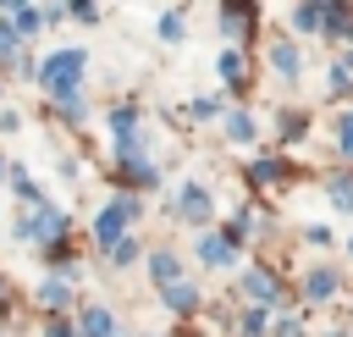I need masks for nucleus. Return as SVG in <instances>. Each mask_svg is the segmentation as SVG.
<instances>
[{"mask_svg":"<svg viewBox=\"0 0 353 337\" xmlns=\"http://www.w3.org/2000/svg\"><path fill=\"white\" fill-rule=\"evenodd\" d=\"M303 293H309L314 304H325V298L336 293V271H325V265H320V271H309V282H303Z\"/></svg>","mask_w":353,"mask_h":337,"instance_id":"obj_8","label":"nucleus"},{"mask_svg":"<svg viewBox=\"0 0 353 337\" xmlns=\"http://www.w3.org/2000/svg\"><path fill=\"white\" fill-rule=\"evenodd\" d=\"M165 304L182 315V309H193V304H199V287H188V282H171V287H165Z\"/></svg>","mask_w":353,"mask_h":337,"instance_id":"obj_11","label":"nucleus"},{"mask_svg":"<svg viewBox=\"0 0 353 337\" xmlns=\"http://www.w3.org/2000/svg\"><path fill=\"white\" fill-rule=\"evenodd\" d=\"M270 66H276L281 77H298V50H292V44H276V50H270Z\"/></svg>","mask_w":353,"mask_h":337,"instance_id":"obj_12","label":"nucleus"},{"mask_svg":"<svg viewBox=\"0 0 353 337\" xmlns=\"http://www.w3.org/2000/svg\"><path fill=\"white\" fill-rule=\"evenodd\" d=\"M149 271H154V282H165V287H171V282H176V254L154 249V254H149Z\"/></svg>","mask_w":353,"mask_h":337,"instance_id":"obj_10","label":"nucleus"},{"mask_svg":"<svg viewBox=\"0 0 353 337\" xmlns=\"http://www.w3.org/2000/svg\"><path fill=\"white\" fill-rule=\"evenodd\" d=\"M39 22H44V11H33V6H6V28H11L17 39L39 33Z\"/></svg>","mask_w":353,"mask_h":337,"instance_id":"obj_4","label":"nucleus"},{"mask_svg":"<svg viewBox=\"0 0 353 337\" xmlns=\"http://www.w3.org/2000/svg\"><path fill=\"white\" fill-rule=\"evenodd\" d=\"M83 337H116V320H110V309H105V304L83 309Z\"/></svg>","mask_w":353,"mask_h":337,"instance_id":"obj_6","label":"nucleus"},{"mask_svg":"<svg viewBox=\"0 0 353 337\" xmlns=\"http://www.w3.org/2000/svg\"><path fill=\"white\" fill-rule=\"evenodd\" d=\"M331 204L353 215V177H331Z\"/></svg>","mask_w":353,"mask_h":337,"instance_id":"obj_13","label":"nucleus"},{"mask_svg":"<svg viewBox=\"0 0 353 337\" xmlns=\"http://www.w3.org/2000/svg\"><path fill=\"white\" fill-rule=\"evenodd\" d=\"M61 232H66V210H55V204H39L33 215L17 221V238H44V243H55Z\"/></svg>","mask_w":353,"mask_h":337,"instance_id":"obj_3","label":"nucleus"},{"mask_svg":"<svg viewBox=\"0 0 353 337\" xmlns=\"http://www.w3.org/2000/svg\"><path fill=\"white\" fill-rule=\"evenodd\" d=\"M226 133H232V138H254V122H248V110H232Z\"/></svg>","mask_w":353,"mask_h":337,"instance_id":"obj_15","label":"nucleus"},{"mask_svg":"<svg viewBox=\"0 0 353 337\" xmlns=\"http://www.w3.org/2000/svg\"><path fill=\"white\" fill-rule=\"evenodd\" d=\"M199 254H204V265H232V243L226 238H204Z\"/></svg>","mask_w":353,"mask_h":337,"instance_id":"obj_9","label":"nucleus"},{"mask_svg":"<svg viewBox=\"0 0 353 337\" xmlns=\"http://www.w3.org/2000/svg\"><path fill=\"white\" fill-rule=\"evenodd\" d=\"M342 155H353V110L342 116Z\"/></svg>","mask_w":353,"mask_h":337,"instance_id":"obj_21","label":"nucleus"},{"mask_svg":"<svg viewBox=\"0 0 353 337\" xmlns=\"http://www.w3.org/2000/svg\"><path fill=\"white\" fill-rule=\"evenodd\" d=\"M243 287H248L254 304H276V282H270L265 271H243Z\"/></svg>","mask_w":353,"mask_h":337,"instance_id":"obj_7","label":"nucleus"},{"mask_svg":"<svg viewBox=\"0 0 353 337\" xmlns=\"http://www.w3.org/2000/svg\"><path fill=\"white\" fill-rule=\"evenodd\" d=\"M39 298H44V304H50V309H61V304H66V298H72V293H66V282H61V276H55V282H44V287H39Z\"/></svg>","mask_w":353,"mask_h":337,"instance_id":"obj_14","label":"nucleus"},{"mask_svg":"<svg viewBox=\"0 0 353 337\" xmlns=\"http://www.w3.org/2000/svg\"><path fill=\"white\" fill-rule=\"evenodd\" d=\"M132 260H138V243H132V238H121V243L110 249V265H132Z\"/></svg>","mask_w":353,"mask_h":337,"instance_id":"obj_16","label":"nucleus"},{"mask_svg":"<svg viewBox=\"0 0 353 337\" xmlns=\"http://www.w3.org/2000/svg\"><path fill=\"white\" fill-rule=\"evenodd\" d=\"M292 22H298L303 33H314V22H320V6H298V11H292Z\"/></svg>","mask_w":353,"mask_h":337,"instance_id":"obj_17","label":"nucleus"},{"mask_svg":"<svg viewBox=\"0 0 353 337\" xmlns=\"http://www.w3.org/2000/svg\"><path fill=\"white\" fill-rule=\"evenodd\" d=\"M276 177H281L276 160H259V166H254V182H276Z\"/></svg>","mask_w":353,"mask_h":337,"instance_id":"obj_20","label":"nucleus"},{"mask_svg":"<svg viewBox=\"0 0 353 337\" xmlns=\"http://www.w3.org/2000/svg\"><path fill=\"white\" fill-rule=\"evenodd\" d=\"M83 66H88V55L83 50H55L33 77H44V88L55 94V99H66V94H77V83H83Z\"/></svg>","mask_w":353,"mask_h":337,"instance_id":"obj_1","label":"nucleus"},{"mask_svg":"<svg viewBox=\"0 0 353 337\" xmlns=\"http://www.w3.org/2000/svg\"><path fill=\"white\" fill-rule=\"evenodd\" d=\"M160 39H182V11H165L160 17Z\"/></svg>","mask_w":353,"mask_h":337,"instance_id":"obj_18","label":"nucleus"},{"mask_svg":"<svg viewBox=\"0 0 353 337\" xmlns=\"http://www.w3.org/2000/svg\"><path fill=\"white\" fill-rule=\"evenodd\" d=\"M44 337H77V326H66V320H55V326H50Z\"/></svg>","mask_w":353,"mask_h":337,"instance_id":"obj_22","label":"nucleus"},{"mask_svg":"<svg viewBox=\"0 0 353 337\" xmlns=\"http://www.w3.org/2000/svg\"><path fill=\"white\" fill-rule=\"evenodd\" d=\"M221 77H226V83H237V77H243V61H237V50H226V55H221Z\"/></svg>","mask_w":353,"mask_h":337,"instance_id":"obj_19","label":"nucleus"},{"mask_svg":"<svg viewBox=\"0 0 353 337\" xmlns=\"http://www.w3.org/2000/svg\"><path fill=\"white\" fill-rule=\"evenodd\" d=\"M176 210H182L188 221H204V215H210V193H204L199 182H188V188H182V199H176Z\"/></svg>","mask_w":353,"mask_h":337,"instance_id":"obj_5","label":"nucleus"},{"mask_svg":"<svg viewBox=\"0 0 353 337\" xmlns=\"http://www.w3.org/2000/svg\"><path fill=\"white\" fill-rule=\"evenodd\" d=\"M132 215H138V204H132L127 193H121V199H110V204L99 210V221H94V238H99V249H105V254H110V249L127 238V221H132Z\"/></svg>","mask_w":353,"mask_h":337,"instance_id":"obj_2","label":"nucleus"}]
</instances>
